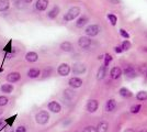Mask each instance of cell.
<instances>
[{
	"mask_svg": "<svg viewBox=\"0 0 147 132\" xmlns=\"http://www.w3.org/2000/svg\"><path fill=\"white\" fill-rule=\"evenodd\" d=\"M115 108H117V101L114 100V99H109V100L107 101V104H105V110L108 112L113 111Z\"/></svg>",
	"mask_w": 147,
	"mask_h": 132,
	"instance_id": "obj_17",
	"label": "cell"
},
{
	"mask_svg": "<svg viewBox=\"0 0 147 132\" xmlns=\"http://www.w3.org/2000/svg\"><path fill=\"white\" fill-rule=\"evenodd\" d=\"M119 32H120V35L122 37V38H124V39H126V40H129V33L125 29H120L119 30Z\"/></svg>",
	"mask_w": 147,
	"mask_h": 132,
	"instance_id": "obj_30",
	"label": "cell"
},
{
	"mask_svg": "<svg viewBox=\"0 0 147 132\" xmlns=\"http://www.w3.org/2000/svg\"><path fill=\"white\" fill-rule=\"evenodd\" d=\"M146 75H147V73H146Z\"/></svg>",
	"mask_w": 147,
	"mask_h": 132,
	"instance_id": "obj_45",
	"label": "cell"
},
{
	"mask_svg": "<svg viewBox=\"0 0 147 132\" xmlns=\"http://www.w3.org/2000/svg\"><path fill=\"white\" fill-rule=\"evenodd\" d=\"M49 5V0H37L35 2V8L37 11H45Z\"/></svg>",
	"mask_w": 147,
	"mask_h": 132,
	"instance_id": "obj_8",
	"label": "cell"
},
{
	"mask_svg": "<svg viewBox=\"0 0 147 132\" xmlns=\"http://www.w3.org/2000/svg\"><path fill=\"white\" fill-rule=\"evenodd\" d=\"M12 90H13V86L11 84H5V85L1 86V91L2 93L10 94V93H12Z\"/></svg>",
	"mask_w": 147,
	"mask_h": 132,
	"instance_id": "obj_25",
	"label": "cell"
},
{
	"mask_svg": "<svg viewBox=\"0 0 147 132\" xmlns=\"http://www.w3.org/2000/svg\"><path fill=\"white\" fill-rule=\"evenodd\" d=\"M5 132H14V129H13L12 126H8V127H6Z\"/></svg>",
	"mask_w": 147,
	"mask_h": 132,
	"instance_id": "obj_35",
	"label": "cell"
},
{
	"mask_svg": "<svg viewBox=\"0 0 147 132\" xmlns=\"http://www.w3.org/2000/svg\"><path fill=\"white\" fill-rule=\"evenodd\" d=\"M16 132H26V130H25V127H23V126H19L18 128H17V130H16Z\"/></svg>",
	"mask_w": 147,
	"mask_h": 132,
	"instance_id": "obj_34",
	"label": "cell"
},
{
	"mask_svg": "<svg viewBox=\"0 0 147 132\" xmlns=\"http://www.w3.org/2000/svg\"><path fill=\"white\" fill-rule=\"evenodd\" d=\"M124 132H135V131L133 130V129H126V130H125Z\"/></svg>",
	"mask_w": 147,
	"mask_h": 132,
	"instance_id": "obj_39",
	"label": "cell"
},
{
	"mask_svg": "<svg viewBox=\"0 0 147 132\" xmlns=\"http://www.w3.org/2000/svg\"><path fill=\"white\" fill-rule=\"evenodd\" d=\"M119 93H120V95H121L122 97H124V98H129V97H132V96H133L132 91H131L129 89H127V88H125V87L121 88V89L119 90Z\"/></svg>",
	"mask_w": 147,
	"mask_h": 132,
	"instance_id": "obj_24",
	"label": "cell"
},
{
	"mask_svg": "<svg viewBox=\"0 0 147 132\" xmlns=\"http://www.w3.org/2000/svg\"><path fill=\"white\" fill-rule=\"evenodd\" d=\"M80 12H81V11H80L79 7H71L67 12L65 13V16H64V21H66V22L73 21V20H75L77 17H79Z\"/></svg>",
	"mask_w": 147,
	"mask_h": 132,
	"instance_id": "obj_1",
	"label": "cell"
},
{
	"mask_svg": "<svg viewBox=\"0 0 147 132\" xmlns=\"http://www.w3.org/2000/svg\"><path fill=\"white\" fill-rule=\"evenodd\" d=\"M20 78H21V75H20V73L18 72H12V73H9L8 76H7V81L9 83H17L20 81Z\"/></svg>",
	"mask_w": 147,
	"mask_h": 132,
	"instance_id": "obj_11",
	"label": "cell"
},
{
	"mask_svg": "<svg viewBox=\"0 0 147 132\" xmlns=\"http://www.w3.org/2000/svg\"><path fill=\"white\" fill-rule=\"evenodd\" d=\"M114 51H115V53H117V54H119V53H122L123 52L122 46H115V47H114Z\"/></svg>",
	"mask_w": 147,
	"mask_h": 132,
	"instance_id": "obj_36",
	"label": "cell"
},
{
	"mask_svg": "<svg viewBox=\"0 0 147 132\" xmlns=\"http://www.w3.org/2000/svg\"><path fill=\"white\" fill-rule=\"evenodd\" d=\"M142 109V105L141 104H138V105H134V106H132L131 107V109H129V111H131V113H138L140 111H141Z\"/></svg>",
	"mask_w": 147,
	"mask_h": 132,
	"instance_id": "obj_28",
	"label": "cell"
},
{
	"mask_svg": "<svg viewBox=\"0 0 147 132\" xmlns=\"http://www.w3.org/2000/svg\"><path fill=\"white\" fill-rule=\"evenodd\" d=\"M136 98H137V100H140V101L147 100V91H145V90H142V91H140V93H137V95H136Z\"/></svg>",
	"mask_w": 147,
	"mask_h": 132,
	"instance_id": "obj_26",
	"label": "cell"
},
{
	"mask_svg": "<svg viewBox=\"0 0 147 132\" xmlns=\"http://www.w3.org/2000/svg\"><path fill=\"white\" fill-rule=\"evenodd\" d=\"M41 75V70L37 68H31L29 69V72H28V76L30 77V78H37L38 76Z\"/></svg>",
	"mask_w": 147,
	"mask_h": 132,
	"instance_id": "obj_21",
	"label": "cell"
},
{
	"mask_svg": "<svg viewBox=\"0 0 147 132\" xmlns=\"http://www.w3.org/2000/svg\"><path fill=\"white\" fill-rule=\"evenodd\" d=\"M86 65L82 63H75L73 65V73L75 75H80V74H84L86 73Z\"/></svg>",
	"mask_w": 147,
	"mask_h": 132,
	"instance_id": "obj_4",
	"label": "cell"
},
{
	"mask_svg": "<svg viewBox=\"0 0 147 132\" xmlns=\"http://www.w3.org/2000/svg\"><path fill=\"white\" fill-rule=\"evenodd\" d=\"M47 107H49V110H51L52 112H54V113L61 112V105H59L57 101H51Z\"/></svg>",
	"mask_w": 147,
	"mask_h": 132,
	"instance_id": "obj_13",
	"label": "cell"
},
{
	"mask_svg": "<svg viewBox=\"0 0 147 132\" xmlns=\"http://www.w3.org/2000/svg\"><path fill=\"white\" fill-rule=\"evenodd\" d=\"M100 30H101V29H100V26H99L98 24H90L86 28L85 33H86L87 37L93 38V37H96V35H98Z\"/></svg>",
	"mask_w": 147,
	"mask_h": 132,
	"instance_id": "obj_3",
	"label": "cell"
},
{
	"mask_svg": "<svg viewBox=\"0 0 147 132\" xmlns=\"http://www.w3.org/2000/svg\"><path fill=\"white\" fill-rule=\"evenodd\" d=\"M78 45L81 49H88L91 45V39L89 37H80L78 40Z\"/></svg>",
	"mask_w": 147,
	"mask_h": 132,
	"instance_id": "obj_6",
	"label": "cell"
},
{
	"mask_svg": "<svg viewBox=\"0 0 147 132\" xmlns=\"http://www.w3.org/2000/svg\"><path fill=\"white\" fill-rule=\"evenodd\" d=\"M73 49V44L70 43L69 41H65V42L61 43V50L64 51V52H71Z\"/></svg>",
	"mask_w": 147,
	"mask_h": 132,
	"instance_id": "obj_18",
	"label": "cell"
},
{
	"mask_svg": "<svg viewBox=\"0 0 147 132\" xmlns=\"http://www.w3.org/2000/svg\"><path fill=\"white\" fill-rule=\"evenodd\" d=\"M88 22H89V18L87 16H81L76 21V26L77 28H84Z\"/></svg>",
	"mask_w": 147,
	"mask_h": 132,
	"instance_id": "obj_16",
	"label": "cell"
},
{
	"mask_svg": "<svg viewBox=\"0 0 147 132\" xmlns=\"http://www.w3.org/2000/svg\"><path fill=\"white\" fill-rule=\"evenodd\" d=\"M68 85L71 88H79L82 86V79L79 77H71L68 82Z\"/></svg>",
	"mask_w": 147,
	"mask_h": 132,
	"instance_id": "obj_9",
	"label": "cell"
},
{
	"mask_svg": "<svg viewBox=\"0 0 147 132\" xmlns=\"http://www.w3.org/2000/svg\"><path fill=\"white\" fill-rule=\"evenodd\" d=\"M25 60L30 63H35L38 60V55H37L36 52H28L25 54Z\"/></svg>",
	"mask_w": 147,
	"mask_h": 132,
	"instance_id": "obj_15",
	"label": "cell"
},
{
	"mask_svg": "<svg viewBox=\"0 0 147 132\" xmlns=\"http://www.w3.org/2000/svg\"><path fill=\"white\" fill-rule=\"evenodd\" d=\"M64 97L67 100H73L74 98L76 97V93L74 90H71V89H65L64 90Z\"/></svg>",
	"mask_w": 147,
	"mask_h": 132,
	"instance_id": "obj_20",
	"label": "cell"
},
{
	"mask_svg": "<svg viewBox=\"0 0 147 132\" xmlns=\"http://www.w3.org/2000/svg\"><path fill=\"white\" fill-rule=\"evenodd\" d=\"M8 104V98L6 96H0V107H3Z\"/></svg>",
	"mask_w": 147,
	"mask_h": 132,
	"instance_id": "obj_32",
	"label": "cell"
},
{
	"mask_svg": "<svg viewBox=\"0 0 147 132\" xmlns=\"http://www.w3.org/2000/svg\"><path fill=\"white\" fill-rule=\"evenodd\" d=\"M98 107H99V102L96 99H90V100L88 101V104H87V110H88V112L90 113L96 112L98 110Z\"/></svg>",
	"mask_w": 147,
	"mask_h": 132,
	"instance_id": "obj_7",
	"label": "cell"
},
{
	"mask_svg": "<svg viewBox=\"0 0 147 132\" xmlns=\"http://www.w3.org/2000/svg\"><path fill=\"white\" fill-rule=\"evenodd\" d=\"M122 75V69L117 66H114L113 68L110 70V77L112 79H119Z\"/></svg>",
	"mask_w": 147,
	"mask_h": 132,
	"instance_id": "obj_12",
	"label": "cell"
},
{
	"mask_svg": "<svg viewBox=\"0 0 147 132\" xmlns=\"http://www.w3.org/2000/svg\"><path fill=\"white\" fill-rule=\"evenodd\" d=\"M23 1H24L25 3H31V2L33 1V0H23Z\"/></svg>",
	"mask_w": 147,
	"mask_h": 132,
	"instance_id": "obj_40",
	"label": "cell"
},
{
	"mask_svg": "<svg viewBox=\"0 0 147 132\" xmlns=\"http://www.w3.org/2000/svg\"><path fill=\"white\" fill-rule=\"evenodd\" d=\"M112 3H114V5H117V3H120V0H110Z\"/></svg>",
	"mask_w": 147,
	"mask_h": 132,
	"instance_id": "obj_37",
	"label": "cell"
},
{
	"mask_svg": "<svg viewBox=\"0 0 147 132\" xmlns=\"http://www.w3.org/2000/svg\"><path fill=\"white\" fill-rule=\"evenodd\" d=\"M10 7V1L9 0H0V12H5Z\"/></svg>",
	"mask_w": 147,
	"mask_h": 132,
	"instance_id": "obj_23",
	"label": "cell"
},
{
	"mask_svg": "<svg viewBox=\"0 0 147 132\" xmlns=\"http://www.w3.org/2000/svg\"><path fill=\"white\" fill-rule=\"evenodd\" d=\"M121 46H122L123 51H129L131 49V42H129V40H125V41H123L122 44H121Z\"/></svg>",
	"mask_w": 147,
	"mask_h": 132,
	"instance_id": "obj_29",
	"label": "cell"
},
{
	"mask_svg": "<svg viewBox=\"0 0 147 132\" xmlns=\"http://www.w3.org/2000/svg\"><path fill=\"white\" fill-rule=\"evenodd\" d=\"M3 125H5V120L0 119V128H1V126H3Z\"/></svg>",
	"mask_w": 147,
	"mask_h": 132,
	"instance_id": "obj_38",
	"label": "cell"
},
{
	"mask_svg": "<svg viewBox=\"0 0 147 132\" xmlns=\"http://www.w3.org/2000/svg\"><path fill=\"white\" fill-rule=\"evenodd\" d=\"M0 51H1V49H0Z\"/></svg>",
	"mask_w": 147,
	"mask_h": 132,
	"instance_id": "obj_44",
	"label": "cell"
},
{
	"mask_svg": "<svg viewBox=\"0 0 147 132\" xmlns=\"http://www.w3.org/2000/svg\"><path fill=\"white\" fill-rule=\"evenodd\" d=\"M143 50L145 51V52H147V47H143Z\"/></svg>",
	"mask_w": 147,
	"mask_h": 132,
	"instance_id": "obj_42",
	"label": "cell"
},
{
	"mask_svg": "<svg viewBox=\"0 0 147 132\" xmlns=\"http://www.w3.org/2000/svg\"><path fill=\"white\" fill-rule=\"evenodd\" d=\"M49 120V114L47 111L42 110L37 113L35 116V121H36L38 125H46Z\"/></svg>",
	"mask_w": 147,
	"mask_h": 132,
	"instance_id": "obj_2",
	"label": "cell"
},
{
	"mask_svg": "<svg viewBox=\"0 0 147 132\" xmlns=\"http://www.w3.org/2000/svg\"><path fill=\"white\" fill-rule=\"evenodd\" d=\"M59 11H61V9H59V7L58 6H54L51 10H49V12H47V18L51 20H54L56 19L57 17H58V14H59Z\"/></svg>",
	"mask_w": 147,
	"mask_h": 132,
	"instance_id": "obj_10",
	"label": "cell"
},
{
	"mask_svg": "<svg viewBox=\"0 0 147 132\" xmlns=\"http://www.w3.org/2000/svg\"><path fill=\"white\" fill-rule=\"evenodd\" d=\"M82 132H98V131H97V128H94V127L92 126H88L84 129Z\"/></svg>",
	"mask_w": 147,
	"mask_h": 132,
	"instance_id": "obj_33",
	"label": "cell"
},
{
	"mask_svg": "<svg viewBox=\"0 0 147 132\" xmlns=\"http://www.w3.org/2000/svg\"><path fill=\"white\" fill-rule=\"evenodd\" d=\"M140 132H147V129H143V130H141Z\"/></svg>",
	"mask_w": 147,
	"mask_h": 132,
	"instance_id": "obj_41",
	"label": "cell"
},
{
	"mask_svg": "<svg viewBox=\"0 0 147 132\" xmlns=\"http://www.w3.org/2000/svg\"><path fill=\"white\" fill-rule=\"evenodd\" d=\"M105 74H107V66H100V68L98 69V74H97V78H98L99 81H101V79H103L104 77H105Z\"/></svg>",
	"mask_w": 147,
	"mask_h": 132,
	"instance_id": "obj_22",
	"label": "cell"
},
{
	"mask_svg": "<svg viewBox=\"0 0 147 132\" xmlns=\"http://www.w3.org/2000/svg\"><path fill=\"white\" fill-rule=\"evenodd\" d=\"M109 130V123L105 121H101L97 126V131L98 132H108Z\"/></svg>",
	"mask_w": 147,
	"mask_h": 132,
	"instance_id": "obj_19",
	"label": "cell"
},
{
	"mask_svg": "<svg viewBox=\"0 0 147 132\" xmlns=\"http://www.w3.org/2000/svg\"><path fill=\"white\" fill-rule=\"evenodd\" d=\"M70 70H71V68H70V66H69L68 64L63 63L58 66V68H57V73H58L61 76H67L68 74L70 73Z\"/></svg>",
	"mask_w": 147,
	"mask_h": 132,
	"instance_id": "obj_5",
	"label": "cell"
},
{
	"mask_svg": "<svg viewBox=\"0 0 147 132\" xmlns=\"http://www.w3.org/2000/svg\"><path fill=\"white\" fill-rule=\"evenodd\" d=\"M112 62V56H111L110 54H105L104 55V66H108L109 64Z\"/></svg>",
	"mask_w": 147,
	"mask_h": 132,
	"instance_id": "obj_31",
	"label": "cell"
},
{
	"mask_svg": "<svg viewBox=\"0 0 147 132\" xmlns=\"http://www.w3.org/2000/svg\"><path fill=\"white\" fill-rule=\"evenodd\" d=\"M123 73H124V75L126 76L127 78H134L135 76H136V70L133 66H126L124 70H123Z\"/></svg>",
	"mask_w": 147,
	"mask_h": 132,
	"instance_id": "obj_14",
	"label": "cell"
},
{
	"mask_svg": "<svg viewBox=\"0 0 147 132\" xmlns=\"http://www.w3.org/2000/svg\"><path fill=\"white\" fill-rule=\"evenodd\" d=\"M108 19H109V21H110V23L113 26L114 25H117V17L115 16V14H113V13H108Z\"/></svg>",
	"mask_w": 147,
	"mask_h": 132,
	"instance_id": "obj_27",
	"label": "cell"
},
{
	"mask_svg": "<svg viewBox=\"0 0 147 132\" xmlns=\"http://www.w3.org/2000/svg\"><path fill=\"white\" fill-rule=\"evenodd\" d=\"M1 113H2V110H1V109H0V114H1Z\"/></svg>",
	"mask_w": 147,
	"mask_h": 132,
	"instance_id": "obj_43",
	"label": "cell"
}]
</instances>
